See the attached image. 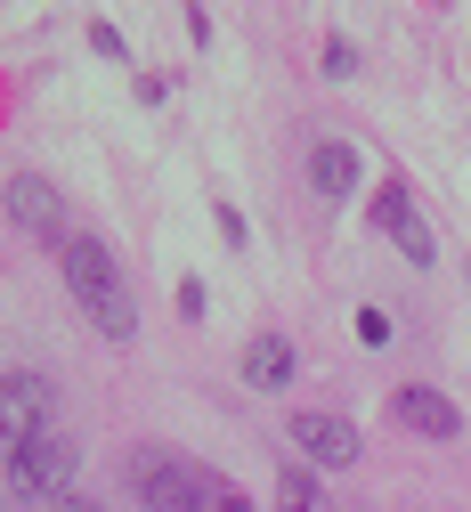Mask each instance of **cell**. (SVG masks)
I'll return each instance as SVG.
<instances>
[{"instance_id":"6da1fadb","label":"cell","mask_w":471,"mask_h":512,"mask_svg":"<svg viewBox=\"0 0 471 512\" xmlns=\"http://www.w3.org/2000/svg\"><path fill=\"white\" fill-rule=\"evenodd\" d=\"M57 261H65V285H74V301L90 309V326H98L106 342H130V334H139V309H130V285H122V269H114L106 244L74 236Z\"/></svg>"},{"instance_id":"7a4b0ae2","label":"cell","mask_w":471,"mask_h":512,"mask_svg":"<svg viewBox=\"0 0 471 512\" xmlns=\"http://www.w3.org/2000/svg\"><path fill=\"white\" fill-rule=\"evenodd\" d=\"M74 472H82V439L74 431H41V439L9 447V488L25 504H65L74 496Z\"/></svg>"},{"instance_id":"3957f363","label":"cell","mask_w":471,"mask_h":512,"mask_svg":"<svg viewBox=\"0 0 471 512\" xmlns=\"http://www.w3.org/2000/svg\"><path fill=\"white\" fill-rule=\"evenodd\" d=\"M130 488H139L147 512H204L212 504V480L195 464H179L171 447H139V456H130Z\"/></svg>"},{"instance_id":"277c9868","label":"cell","mask_w":471,"mask_h":512,"mask_svg":"<svg viewBox=\"0 0 471 512\" xmlns=\"http://www.w3.org/2000/svg\"><path fill=\"white\" fill-rule=\"evenodd\" d=\"M41 431H65L57 382L49 374H0V456L25 447V439H41Z\"/></svg>"},{"instance_id":"5b68a950","label":"cell","mask_w":471,"mask_h":512,"mask_svg":"<svg viewBox=\"0 0 471 512\" xmlns=\"http://www.w3.org/2000/svg\"><path fill=\"white\" fill-rule=\"evenodd\" d=\"M285 439H293V464H309V472H350V464H358V423H350V415L301 407V415L285 423Z\"/></svg>"},{"instance_id":"8992f818","label":"cell","mask_w":471,"mask_h":512,"mask_svg":"<svg viewBox=\"0 0 471 512\" xmlns=\"http://www.w3.org/2000/svg\"><path fill=\"white\" fill-rule=\"evenodd\" d=\"M0 204H9V220H17L25 236H41L49 252H65V244H74V236H65V196H57L49 179H33V171H17L9 187H0Z\"/></svg>"},{"instance_id":"52a82bcc","label":"cell","mask_w":471,"mask_h":512,"mask_svg":"<svg viewBox=\"0 0 471 512\" xmlns=\"http://www.w3.org/2000/svg\"><path fill=\"white\" fill-rule=\"evenodd\" d=\"M390 415L407 423L415 439H463V407H455V399H439V391H423V382L390 391Z\"/></svg>"},{"instance_id":"ba28073f","label":"cell","mask_w":471,"mask_h":512,"mask_svg":"<svg viewBox=\"0 0 471 512\" xmlns=\"http://www.w3.org/2000/svg\"><path fill=\"white\" fill-rule=\"evenodd\" d=\"M309 187H317L325 204H350L358 196V147L350 139H317L309 147Z\"/></svg>"},{"instance_id":"9c48e42d","label":"cell","mask_w":471,"mask_h":512,"mask_svg":"<svg viewBox=\"0 0 471 512\" xmlns=\"http://www.w3.org/2000/svg\"><path fill=\"white\" fill-rule=\"evenodd\" d=\"M244 382H252V391H285V382H293V342L285 334H252L244 342Z\"/></svg>"},{"instance_id":"30bf717a","label":"cell","mask_w":471,"mask_h":512,"mask_svg":"<svg viewBox=\"0 0 471 512\" xmlns=\"http://www.w3.org/2000/svg\"><path fill=\"white\" fill-rule=\"evenodd\" d=\"M277 504H285V512H333V496H325V480H317L309 464H285V472H277Z\"/></svg>"},{"instance_id":"8fae6325","label":"cell","mask_w":471,"mask_h":512,"mask_svg":"<svg viewBox=\"0 0 471 512\" xmlns=\"http://www.w3.org/2000/svg\"><path fill=\"white\" fill-rule=\"evenodd\" d=\"M366 212H374V228H382V236H407V228H415V196H407V179H390Z\"/></svg>"},{"instance_id":"7c38bea8","label":"cell","mask_w":471,"mask_h":512,"mask_svg":"<svg viewBox=\"0 0 471 512\" xmlns=\"http://www.w3.org/2000/svg\"><path fill=\"white\" fill-rule=\"evenodd\" d=\"M398 252H407V261H415V269H431V261H439V244H431V228H423V220H415L407 236H398Z\"/></svg>"},{"instance_id":"4fadbf2b","label":"cell","mask_w":471,"mask_h":512,"mask_svg":"<svg viewBox=\"0 0 471 512\" xmlns=\"http://www.w3.org/2000/svg\"><path fill=\"white\" fill-rule=\"evenodd\" d=\"M212 309V293H204V277H179V317H187V326H195V317H204Z\"/></svg>"},{"instance_id":"5bb4252c","label":"cell","mask_w":471,"mask_h":512,"mask_svg":"<svg viewBox=\"0 0 471 512\" xmlns=\"http://www.w3.org/2000/svg\"><path fill=\"white\" fill-rule=\"evenodd\" d=\"M358 342H366V350L390 342V317H382V309H358Z\"/></svg>"},{"instance_id":"9a60e30c","label":"cell","mask_w":471,"mask_h":512,"mask_svg":"<svg viewBox=\"0 0 471 512\" xmlns=\"http://www.w3.org/2000/svg\"><path fill=\"white\" fill-rule=\"evenodd\" d=\"M350 66H358V49H350V41H342V33H333V41H325V74H333V82H342V74H350Z\"/></svg>"},{"instance_id":"2e32d148","label":"cell","mask_w":471,"mask_h":512,"mask_svg":"<svg viewBox=\"0 0 471 512\" xmlns=\"http://www.w3.org/2000/svg\"><path fill=\"white\" fill-rule=\"evenodd\" d=\"M90 49H98V57H130V49H122V33H114L106 17H90Z\"/></svg>"},{"instance_id":"e0dca14e","label":"cell","mask_w":471,"mask_h":512,"mask_svg":"<svg viewBox=\"0 0 471 512\" xmlns=\"http://www.w3.org/2000/svg\"><path fill=\"white\" fill-rule=\"evenodd\" d=\"M220 236H228V244H236V252H244V244H252V228H244V212H236V204H220Z\"/></svg>"},{"instance_id":"ac0fdd59","label":"cell","mask_w":471,"mask_h":512,"mask_svg":"<svg viewBox=\"0 0 471 512\" xmlns=\"http://www.w3.org/2000/svg\"><path fill=\"white\" fill-rule=\"evenodd\" d=\"M204 512H252V496H236V488H212V504Z\"/></svg>"},{"instance_id":"d6986e66","label":"cell","mask_w":471,"mask_h":512,"mask_svg":"<svg viewBox=\"0 0 471 512\" xmlns=\"http://www.w3.org/2000/svg\"><path fill=\"white\" fill-rule=\"evenodd\" d=\"M49 512H106V504H90V496H65V504H49Z\"/></svg>"}]
</instances>
